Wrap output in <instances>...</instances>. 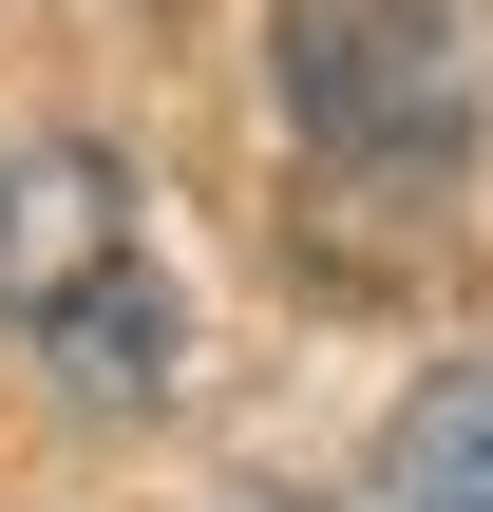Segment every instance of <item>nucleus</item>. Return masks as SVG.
<instances>
[{
	"mask_svg": "<svg viewBox=\"0 0 493 512\" xmlns=\"http://www.w3.org/2000/svg\"><path fill=\"white\" fill-rule=\"evenodd\" d=\"M0 323H38V361L76 399H152L171 380V285L133 247V171L114 152H19L0 171Z\"/></svg>",
	"mask_w": 493,
	"mask_h": 512,
	"instance_id": "f257e3e1",
	"label": "nucleus"
},
{
	"mask_svg": "<svg viewBox=\"0 0 493 512\" xmlns=\"http://www.w3.org/2000/svg\"><path fill=\"white\" fill-rule=\"evenodd\" d=\"M266 57L342 171H456V133H475L456 0H266Z\"/></svg>",
	"mask_w": 493,
	"mask_h": 512,
	"instance_id": "f03ea898",
	"label": "nucleus"
},
{
	"mask_svg": "<svg viewBox=\"0 0 493 512\" xmlns=\"http://www.w3.org/2000/svg\"><path fill=\"white\" fill-rule=\"evenodd\" d=\"M380 494L399 512H493V361H437L380 437Z\"/></svg>",
	"mask_w": 493,
	"mask_h": 512,
	"instance_id": "7ed1b4c3",
	"label": "nucleus"
}]
</instances>
